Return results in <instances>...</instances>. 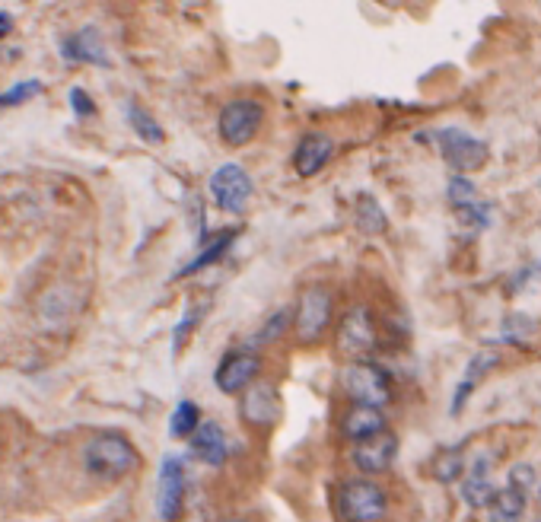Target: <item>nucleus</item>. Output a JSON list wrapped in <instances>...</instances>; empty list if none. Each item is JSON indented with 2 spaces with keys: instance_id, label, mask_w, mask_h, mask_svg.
<instances>
[{
  "instance_id": "nucleus-1",
  "label": "nucleus",
  "mask_w": 541,
  "mask_h": 522,
  "mask_svg": "<svg viewBox=\"0 0 541 522\" xmlns=\"http://www.w3.org/2000/svg\"><path fill=\"white\" fill-rule=\"evenodd\" d=\"M83 465L86 472H93L96 478L115 481L137 468V449L121 437V433H99V437L86 443Z\"/></svg>"
},
{
  "instance_id": "nucleus-2",
  "label": "nucleus",
  "mask_w": 541,
  "mask_h": 522,
  "mask_svg": "<svg viewBox=\"0 0 541 522\" xmlns=\"http://www.w3.org/2000/svg\"><path fill=\"white\" fill-rule=\"evenodd\" d=\"M389 513L386 491L370 478H347L338 487V516L344 522H379Z\"/></svg>"
},
{
  "instance_id": "nucleus-3",
  "label": "nucleus",
  "mask_w": 541,
  "mask_h": 522,
  "mask_svg": "<svg viewBox=\"0 0 541 522\" xmlns=\"http://www.w3.org/2000/svg\"><path fill=\"white\" fill-rule=\"evenodd\" d=\"M341 386L344 392L351 395L354 405H373L382 408L392 402V386H389V376L382 367L370 360H351L341 373Z\"/></svg>"
},
{
  "instance_id": "nucleus-4",
  "label": "nucleus",
  "mask_w": 541,
  "mask_h": 522,
  "mask_svg": "<svg viewBox=\"0 0 541 522\" xmlns=\"http://www.w3.org/2000/svg\"><path fill=\"white\" fill-rule=\"evenodd\" d=\"M433 144L440 150L443 160L456 169V176H468V172H478L484 169L487 156H491V147L478 137H471L468 131L459 128H440L433 131Z\"/></svg>"
},
{
  "instance_id": "nucleus-5",
  "label": "nucleus",
  "mask_w": 541,
  "mask_h": 522,
  "mask_svg": "<svg viewBox=\"0 0 541 522\" xmlns=\"http://www.w3.org/2000/svg\"><path fill=\"white\" fill-rule=\"evenodd\" d=\"M261 118H265V109H261V102H255V99L226 102L217 118V131L223 137V144H230V147L252 144V137L261 128Z\"/></svg>"
},
{
  "instance_id": "nucleus-6",
  "label": "nucleus",
  "mask_w": 541,
  "mask_h": 522,
  "mask_svg": "<svg viewBox=\"0 0 541 522\" xmlns=\"http://www.w3.org/2000/svg\"><path fill=\"white\" fill-rule=\"evenodd\" d=\"M207 188H211L214 204L220 207V211H226V214H242V211H246L249 201H252V191H255L252 176L239 163H223L211 176V182H207Z\"/></svg>"
},
{
  "instance_id": "nucleus-7",
  "label": "nucleus",
  "mask_w": 541,
  "mask_h": 522,
  "mask_svg": "<svg viewBox=\"0 0 541 522\" xmlns=\"http://www.w3.org/2000/svg\"><path fill=\"white\" fill-rule=\"evenodd\" d=\"M331 293L325 287H306L300 293V303H296V312H293V328H296V338L300 341H319L322 332L331 322Z\"/></svg>"
},
{
  "instance_id": "nucleus-8",
  "label": "nucleus",
  "mask_w": 541,
  "mask_h": 522,
  "mask_svg": "<svg viewBox=\"0 0 541 522\" xmlns=\"http://www.w3.org/2000/svg\"><path fill=\"white\" fill-rule=\"evenodd\" d=\"M376 347V322H373V312L366 306H354L344 312L341 328H338V351L363 360Z\"/></svg>"
},
{
  "instance_id": "nucleus-9",
  "label": "nucleus",
  "mask_w": 541,
  "mask_h": 522,
  "mask_svg": "<svg viewBox=\"0 0 541 522\" xmlns=\"http://www.w3.org/2000/svg\"><path fill=\"white\" fill-rule=\"evenodd\" d=\"M185 481V462L179 456H166L160 465V478H156V513H160V519L172 522L182 513Z\"/></svg>"
},
{
  "instance_id": "nucleus-10",
  "label": "nucleus",
  "mask_w": 541,
  "mask_h": 522,
  "mask_svg": "<svg viewBox=\"0 0 541 522\" xmlns=\"http://www.w3.org/2000/svg\"><path fill=\"white\" fill-rule=\"evenodd\" d=\"M239 414L242 421L252 424V427H274L277 421H281V395H277V389L271 386V382H255V386L246 389V395H242L239 402Z\"/></svg>"
},
{
  "instance_id": "nucleus-11",
  "label": "nucleus",
  "mask_w": 541,
  "mask_h": 522,
  "mask_svg": "<svg viewBox=\"0 0 541 522\" xmlns=\"http://www.w3.org/2000/svg\"><path fill=\"white\" fill-rule=\"evenodd\" d=\"M258 370H261V357L255 351H233V354H226L220 360V367L214 373V386L223 395L242 392V389L255 386Z\"/></svg>"
},
{
  "instance_id": "nucleus-12",
  "label": "nucleus",
  "mask_w": 541,
  "mask_h": 522,
  "mask_svg": "<svg viewBox=\"0 0 541 522\" xmlns=\"http://www.w3.org/2000/svg\"><path fill=\"white\" fill-rule=\"evenodd\" d=\"M398 459V437L395 433H379L373 440H363L354 446L351 452V462L360 468V475H382L389 472Z\"/></svg>"
},
{
  "instance_id": "nucleus-13",
  "label": "nucleus",
  "mask_w": 541,
  "mask_h": 522,
  "mask_svg": "<svg viewBox=\"0 0 541 522\" xmlns=\"http://www.w3.org/2000/svg\"><path fill=\"white\" fill-rule=\"evenodd\" d=\"M335 156V137H328L322 131L303 134V141L293 150V169L300 179H312L328 166V160Z\"/></svg>"
},
{
  "instance_id": "nucleus-14",
  "label": "nucleus",
  "mask_w": 541,
  "mask_h": 522,
  "mask_svg": "<svg viewBox=\"0 0 541 522\" xmlns=\"http://www.w3.org/2000/svg\"><path fill=\"white\" fill-rule=\"evenodd\" d=\"M341 433L354 446L363 440H373L379 433H386V414H382V408H373V405H351L341 417Z\"/></svg>"
},
{
  "instance_id": "nucleus-15",
  "label": "nucleus",
  "mask_w": 541,
  "mask_h": 522,
  "mask_svg": "<svg viewBox=\"0 0 541 522\" xmlns=\"http://www.w3.org/2000/svg\"><path fill=\"white\" fill-rule=\"evenodd\" d=\"M61 55H64V61H83V64H99V67L112 64L106 42H102L99 29H93V26H86V29L74 32L71 39H64Z\"/></svg>"
},
{
  "instance_id": "nucleus-16",
  "label": "nucleus",
  "mask_w": 541,
  "mask_h": 522,
  "mask_svg": "<svg viewBox=\"0 0 541 522\" xmlns=\"http://www.w3.org/2000/svg\"><path fill=\"white\" fill-rule=\"evenodd\" d=\"M188 443H191V452H195L204 465L220 468L226 456H230V443H226V433L217 421H204Z\"/></svg>"
},
{
  "instance_id": "nucleus-17",
  "label": "nucleus",
  "mask_w": 541,
  "mask_h": 522,
  "mask_svg": "<svg viewBox=\"0 0 541 522\" xmlns=\"http://www.w3.org/2000/svg\"><path fill=\"white\" fill-rule=\"evenodd\" d=\"M459 494L471 510H491V503L497 497V487L491 481V465H484V459H478L475 468H471V475L462 481Z\"/></svg>"
},
{
  "instance_id": "nucleus-18",
  "label": "nucleus",
  "mask_w": 541,
  "mask_h": 522,
  "mask_svg": "<svg viewBox=\"0 0 541 522\" xmlns=\"http://www.w3.org/2000/svg\"><path fill=\"white\" fill-rule=\"evenodd\" d=\"M526 516V494L516 491V487H500L491 510H487V522H522Z\"/></svg>"
},
{
  "instance_id": "nucleus-19",
  "label": "nucleus",
  "mask_w": 541,
  "mask_h": 522,
  "mask_svg": "<svg viewBox=\"0 0 541 522\" xmlns=\"http://www.w3.org/2000/svg\"><path fill=\"white\" fill-rule=\"evenodd\" d=\"M236 230H223L217 239H211V242H207V246H204V252L195 258V261H188V265L176 274V277H191V274H198V271H204V268H211V265H217V261L226 255V252H230L233 249V242H236Z\"/></svg>"
},
{
  "instance_id": "nucleus-20",
  "label": "nucleus",
  "mask_w": 541,
  "mask_h": 522,
  "mask_svg": "<svg viewBox=\"0 0 541 522\" xmlns=\"http://www.w3.org/2000/svg\"><path fill=\"white\" fill-rule=\"evenodd\" d=\"M201 424H204L201 421V408L195 402H179L176 411H172V417H169V433L176 440H191Z\"/></svg>"
},
{
  "instance_id": "nucleus-21",
  "label": "nucleus",
  "mask_w": 541,
  "mask_h": 522,
  "mask_svg": "<svg viewBox=\"0 0 541 522\" xmlns=\"http://www.w3.org/2000/svg\"><path fill=\"white\" fill-rule=\"evenodd\" d=\"M128 121H131V128H134L137 137H141V141H147V144H163L166 141L163 125L147 109L137 106V102H128Z\"/></svg>"
},
{
  "instance_id": "nucleus-22",
  "label": "nucleus",
  "mask_w": 541,
  "mask_h": 522,
  "mask_svg": "<svg viewBox=\"0 0 541 522\" xmlns=\"http://www.w3.org/2000/svg\"><path fill=\"white\" fill-rule=\"evenodd\" d=\"M357 226L363 233H370V236H379L389 226L386 211H382L373 195H360L357 198Z\"/></svg>"
},
{
  "instance_id": "nucleus-23",
  "label": "nucleus",
  "mask_w": 541,
  "mask_h": 522,
  "mask_svg": "<svg viewBox=\"0 0 541 522\" xmlns=\"http://www.w3.org/2000/svg\"><path fill=\"white\" fill-rule=\"evenodd\" d=\"M465 468V456H462V446H449V449H440L433 459V478L443 481V484H452Z\"/></svg>"
},
{
  "instance_id": "nucleus-24",
  "label": "nucleus",
  "mask_w": 541,
  "mask_h": 522,
  "mask_svg": "<svg viewBox=\"0 0 541 522\" xmlns=\"http://www.w3.org/2000/svg\"><path fill=\"white\" fill-rule=\"evenodd\" d=\"M290 322H293V309H274L271 316H268V322L261 325V332L255 335V344L258 347H265V344H274V341H281L284 338V332L290 328Z\"/></svg>"
},
{
  "instance_id": "nucleus-25",
  "label": "nucleus",
  "mask_w": 541,
  "mask_h": 522,
  "mask_svg": "<svg viewBox=\"0 0 541 522\" xmlns=\"http://www.w3.org/2000/svg\"><path fill=\"white\" fill-rule=\"evenodd\" d=\"M497 363H500V354H497V351H478L475 357L468 360V370H465V379H462V382H468V386L475 389L487 373H494Z\"/></svg>"
},
{
  "instance_id": "nucleus-26",
  "label": "nucleus",
  "mask_w": 541,
  "mask_h": 522,
  "mask_svg": "<svg viewBox=\"0 0 541 522\" xmlns=\"http://www.w3.org/2000/svg\"><path fill=\"white\" fill-rule=\"evenodd\" d=\"M39 93H42V83H39V80H23V83L10 86L7 93H0V109H13V106H23V102L36 99Z\"/></svg>"
},
{
  "instance_id": "nucleus-27",
  "label": "nucleus",
  "mask_w": 541,
  "mask_h": 522,
  "mask_svg": "<svg viewBox=\"0 0 541 522\" xmlns=\"http://www.w3.org/2000/svg\"><path fill=\"white\" fill-rule=\"evenodd\" d=\"M446 195H449V201H452V207H468V204H475L478 201V188H475V182H471L468 176H452L449 179V188H446Z\"/></svg>"
},
{
  "instance_id": "nucleus-28",
  "label": "nucleus",
  "mask_w": 541,
  "mask_h": 522,
  "mask_svg": "<svg viewBox=\"0 0 541 522\" xmlns=\"http://www.w3.org/2000/svg\"><path fill=\"white\" fill-rule=\"evenodd\" d=\"M459 220H462V226H468V230L481 233L484 226L491 223V207H487V204H481V201L468 204V207H459Z\"/></svg>"
},
{
  "instance_id": "nucleus-29",
  "label": "nucleus",
  "mask_w": 541,
  "mask_h": 522,
  "mask_svg": "<svg viewBox=\"0 0 541 522\" xmlns=\"http://www.w3.org/2000/svg\"><path fill=\"white\" fill-rule=\"evenodd\" d=\"M535 481H538V475H535V468L529 462H519V465L510 468V487H516V491L529 494L535 487Z\"/></svg>"
},
{
  "instance_id": "nucleus-30",
  "label": "nucleus",
  "mask_w": 541,
  "mask_h": 522,
  "mask_svg": "<svg viewBox=\"0 0 541 522\" xmlns=\"http://www.w3.org/2000/svg\"><path fill=\"white\" fill-rule=\"evenodd\" d=\"M204 309H207V306H195V309H188V316L176 325V351H179V347L188 341V335L195 332V325L204 319Z\"/></svg>"
},
{
  "instance_id": "nucleus-31",
  "label": "nucleus",
  "mask_w": 541,
  "mask_h": 522,
  "mask_svg": "<svg viewBox=\"0 0 541 522\" xmlns=\"http://www.w3.org/2000/svg\"><path fill=\"white\" fill-rule=\"evenodd\" d=\"M71 106H74V112H77L80 118H86V115H93V112H96V102H93L90 96H86V93L80 90V86H74V90H71Z\"/></svg>"
},
{
  "instance_id": "nucleus-32",
  "label": "nucleus",
  "mask_w": 541,
  "mask_h": 522,
  "mask_svg": "<svg viewBox=\"0 0 541 522\" xmlns=\"http://www.w3.org/2000/svg\"><path fill=\"white\" fill-rule=\"evenodd\" d=\"M10 29H13V16H10V13H4V10H0V39H4Z\"/></svg>"
},
{
  "instance_id": "nucleus-33",
  "label": "nucleus",
  "mask_w": 541,
  "mask_h": 522,
  "mask_svg": "<svg viewBox=\"0 0 541 522\" xmlns=\"http://www.w3.org/2000/svg\"><path fill=\"white\" fill-rule=\"evenodd\" d=\"M226 522H242V519H226Z\"/></svg>"
},
{
  "instance_id": "nucleus-34",
  "label": "nucleus",
  "mask_w": 541,
  "mask_h": 522,
  "mask_svg": "<svg viewBox=\"0 0 541 522\" xmlns=\"http://www.w3.org/2000/svg\"><path fill=\"white\" fill-rule=\"evenodd\" d=\"M538 500H541V487H538Z\"/></svg>"
}]
</instances>
